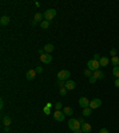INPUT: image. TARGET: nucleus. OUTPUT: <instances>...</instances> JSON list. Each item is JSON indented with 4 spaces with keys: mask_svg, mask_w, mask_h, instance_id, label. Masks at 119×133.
<instances>
[{
    "mask_svg": "<svg viewBox=\"0 0 119 133\" xmlns=\"http://www.w3.org/2000/svg\"><path fill=\"white\" fill-rule=\"evenodd\" d=\"M43 18H44V14H43V13H39V12H37V13L35 14V21H36V23H38V21H39V23H42V21H43Z\"/></svg>",
    "mask_w": 119,
    "mask_h": 133,
    "instance_id": "nucleus-17",
    "label": "nucleus"
},
{
    "mask_svg": "<svg viewBox=\"0 0 119 133\" xmlns=\"http://www.w3.org/2000/svg\"><path fill=\"white\" fill-rule=\"evenodd\" d=\"M55 108H56V110H61L62 109V102H57L55 105Z\"/></svg>",
    "mask_w": 119,
    "mask_h": 133,
    "instance_id": "nucleus-27",
    "label": "nucleus"
},
{
    "mask_svg": "<svg viewBox=\"0 0 119 133\" xmlns=\"http://www.w3.org/2000/svg\"><path fill=\"white\" fill-rule=\"evenodd\" d=\"M35 5H36V7H39V6H41L39 3H35Z\"/></svg>",
    "mask_w": 119,
    "mask_h": 133,
    "instance_id": "nucleus-39",
    "label": "nucleus"
},
{
    "mask_svg": "<svg viewBox=\"0 0 119 133\" xmlns=\"http://www.w3.org/2000/svg\"><path fill=\"white\" fill-rule=\"evenodd\" d=\"M47 107H49V108H51V107H52V103H50V102H49V103L47 105Z\"/></svg>",
    "mask_w": 119,
    "mask_h": 133,
    "instance_id": "nucleus-38",
    "label": "nucleus"
},
{
    "mask_svg": "<svg viewBox=\"0 0 119 133\" xmlns=\"http://www.w3.org/2000/svg\"><path fill=\"white\" fill-rule=\"evenodd\" d=\"M36 73L37 74H42L43 73V68L42 66H36Z\"/></svg>",
    "mask_w": 119,
    "mask_h": 133,
    "instance_id": "nucleus-29",
    "label": "nucleus"
},
{
    "mask_svg": "<svg viewBox=\"0 0 119 133\" xmlns=\"http://www.w3.org/2000/svg\"><path fill=\"white\" fill-rule=\"evenodd\" d=\"M93 76H94L96 80H103V78L105 77V74H104L101 70H96L93 73Z\"/></svg>",
    "mask_w": 119,
    "mask_h": 133,
    "instance_id": "nucleus-15",
    "label": "nucleus"
},
{
    "mask_svg": "<svg viewBox=\"0 0 119 133\" xmlns=\"http://www.w3.org/2000/svg\"><path fill=\"white\" fill-rule=\"evenodd\" d=\"M10 21H11V18H10L8 16H3L1 18H0V24H1L3 26H6Z\"/></svg>",
    "mask_w": 119,
    "mask_h": 133,
    "instance_id": "nucleus-12",
    "label": "nucleus"
},
{
    "mask_svg": "<svg viewBox=\"0 0 119 133\" xmlns=\"http://www.w3.org/2000/svg\"><path fill=\"white\" fill-rule=\"evenodd\" d=\"M52 117H54V119H55L56 121L62 122V121H64V117H66V114H64L62 110H55V113L52 114Z\"/></svg>",
    "mask_w": 119,
    "mask_h": 133,
    "instance_id": "nucleus-5",
    "label": "nucleus"
},
{
    "mask_svg": "<svg viewBox=\"0 0 119 133\" xmlns=\"http://www.w3.org/2000/svg\"><path fill=\"white\" fill-rule=\"evenodd\" d=\"M63 113L66 114V115H73V114H74V110H73L71 107H64Z\"/></svg>",
    "mask_w": 119,
    "mask_h": 133,
    "instance_id": "nucleus-19",
    "label": "nucleus"
},
{
    "mask_svg": "<svg viewBox=\"0 0 119 133\" xmlns=\"http://www.w3.org/2000/svg\"><path fill=\"white\" fill-rule=\"evenodd\" d=\"M99 63H100V66H106L108 65V63H110V59H108V57H100L99 59Z\"/></svg>",
    "mask_w": 119,
    "mask_h": 133,
    "instance_id": "nucleus-16",
    "label": "nucleus"
},
{
    "mask_svg": "<svg viewBox=\"0 0 119 133\" xmlns=\"http://www.w3.org/2000/svg\"><path fill=\"white\" fill-rule=\"evenodd\" d=\"M114 86L117 87V88H119V78H115V81H114Z\"/></svg>",
    "mask_w": 119,
    "mask_h": 133,
    "instance_id": "nucleus-33",
    "label": "nucleus"
},
{
    "mask_svg": "<svg viewBox=\"0 0 119 133\" xmlns=\"http://www.w3.org/2000/svg\"><path fill=\"white\" fill-rule=\"evenodd\" d=\"M75 87H76V83L74 82V81H71V80H68V81H66V88H67V90L75 89Z\"/></svg>",
    "mask_w": 119,
    "mask_h": 133,
    "instance_id": "nucleus-10",
    "label": "nucleus"
},
{
    "mask_svg": "<svg viewBox=\"0 0 119 133\" xmlns=\"http://www.w3.org/2000/svg\"><path fill=\"white\" fill-rule=\"evenodd\" d=\"M79 121H80V124H81V125H82V124H85V120H83V118H81V119H79Z\"/></svg>",
    "mask_w": 119,
    "mask_h": 133,
    "instance_id": "nucleus-36",
    "label": "nucleus"
},
{
    "mask_svg": "<svg viewBox=\"0 0 119 133\" xmlns=\"http://www.w3.org/2000/svg\"><path fill=\"white\" fill-rule=\"evenodd\" d=\"M70 76V71L69 70H61L57 73V78L59 81H68Z\"/></svg>",
    "mask_w": 119,
    "mask_h": 133,
    "instance_id": "nucleus-4",
    "label": "nucleus"
},
{
    "mask_svg": "<svg viewBox=\"0 0 119 133\" xmlns=\"http://www.w3.org/2000/svg\"><path fill=\"white\" fill-rule=\"evenodd\" d=\"M59 95L61 96H66L67 95V88L64 87V88H59Z\"/></svg>",
    "mask_w": 119,
    "mask_h": 133,
    "instance_id": "nucleus-24",
    "label": "nucleus"
},
{
    "mask_svg": "<svg viewBox=\"0 0 119 133\" xmlns=\"http://www.w3.org/2000/svg\"><path fill=\"white\" fill-rule=\"evenodd\" d=\"M43 112L45 113V115H49V114L51 113V110H50V108H49V107H44V108H43Z\"/></svg>",
    "mask_w": 119,
    "mask_h": 133,
    "instance_id": "nucleus-28",
    "label": "nucleus"
},
{
    "mask_svg": "<svg viewBox=\"0 0 119 133\" xmlns=\"http://www.w3.org/2000/svg\"><path fill=\"white\" fill-rule=\"evenodd\" d=\"M43 49H44V51H45L47 54H50V52H52V51L55 50V47H54V44L49 43V44H45Z\"/></svg>",
    "mask_w": 119,
    "mask_h": 133,
    "instance_id": "nucleus-11",
    "label": "nucleus"
},
{
    "mask_svg": "<svg viewBox=\"0 0 119 133\" xmlns=\"http://www.w3.org/2000/svg\"><path fill=\"white\" fill-rule=\"evenodd\" d=\"M39 59H41V62H43V63H45V64H49V63H51L52 62V56L50 55V54H43V55L39 57Z\"/></svg>",
    "mask_w": 119,
    "mask_h": 133,
    "instance_id": "nucleus-7",
    "label": "nucleus"
},
{
    "mask_svg": "<svg viewBox=\"0 0 119 133\" xmlns=\"http://www.w3.org/2000/svg\"><path fill=\"white\" fill-rule=\"evenodd\" d=\"M55 16H56L55 8H49V10H47V11L44 12V18H45V20H48V21H51V20L55 18Z\"/></svg>",
    "mask_w": 119,
    "mask_h": 133,
    "instance_id": "nucleus-3",
    "label": "nucleus"
},
{
    "mask_svg": "<svg viewBox=\"0 0 119 133\" xmlns=\"http://www.w3.org/2000/svg\"><path fill=\"white\" fill-rule=\"evenodd\" d=\"M99 133H108V129L107 128H101L99 131Z\"/></svg>",
    "mask_w": 119,
    "mask_h": 133,
    "instance_id": "nucleus-32",
    "label": "nucleus"
},
{
    "mask_svg": "<svg viewBox=\"0 0 119 133\" xmlns=\"http://www.w3.org/2000/svg\"><path fill=\"white\" fill-rule=\"evenodd\" d=\"M83 75L87 76V77H91V76H93V71H91L89 69H86V70L83 71Z\"/></svg>",
    "mask_w": 119,
    "mask_h": 133,
    "instance_id": "nucleus-23",
    "label": "nucleus"
},
{
    "mask_svg": "<svg viewBox=\"0 0 119 133\" xmlns=\"http://www.w3.org/2000/svg\"><path fill=\"white\" fill-rule=\"evenodd\" d=\"M93 59H95V61H99V59H100V55H99V54H95V55L93 56Z\"/></svg>",
    "mask_w": 119,
    "mask_h": 133,
    "instance_id": "nucleus-31",
    "label": "nucleus"
},
{
    "mask_svg": "<svg viewBox=\"0 0 119 133\" xmlns=\"http://www.w3.org/2000/svg\"><path fill=\"white\" fill-rule=\"evenodd\" d=\"M111 63L113 66H119V57L115 56V57H112L111 58Z\"/></svg>",
    "mask_w": 119,
    "mask_h": 133,
    "instance_id": "nucleus-20",
    "label": "nucleus"
},
{
    "mask_svg": "<svg viewBox=\"0 0 119 133\" xmlns=\"http://www.w3.org/2000/svg\"><path fill=\"white\" fill-rule=\"evenodd\" d=\"M38 54H39L41 56L43 55V54H45V51H44V49H39V50H38Z\"/></svg>",
    "mask_w": 119,
    "mask_h": 133,
    "instance_id": "nucleus-35",
    "label": "nucleus"
},
{
    "mask_svg": "<svg viewBox=\"0 0 119 133\" xmlns=\"http://www.w3.org/2000/svg\"><path fill=\"white\" fill-rule=\"evenodd\" d=\"M81 129L83 131V133H89L92 129V126L88 124V122H85V124H82L81 125Z\"/></svg>",
    "mask_w": 119,
    "mask_h": 133,
    "instance_id": "nucleus-14",
    "label": "nucleus"
},
{
    "mask_svg": "<svg viewBox=\"0 0 119 133\" xmlns=\"http://www.w3.org/2000/svg\"><path fill=\"white\" fill-rule=\"evenodd\" d=\"M36 70H33V69H30V70H28V73H26V80L28 81H32V80H35L36 77Z\"/></svg>",
    "mask_w": 119,
    "mask_h": 133,
    "instance_id": "nucleus-9",
    "label": "nucleus"
},
{
    "mask_svg": "<svg viewBox=\"0 0 119 133\" xmlns=\"http://www.w3.org/2000/svg\"><path fill=\"white\" fill-rule=\"evenodd\" d=\"M92 108H89V107H87V108H83L82 109V115L83 117H89L92 114Z\"/></svg>",
    "mask_w": 119,
    "mask_h": 133,
    "instance_id": "nucleus-18",
    "label": "nucleus"
},
{
    "mask_svg": "<svg viewBox=\"0 0 119 133\" xmlns=\"http://www.w3.org/2000/svg\"><path fill=\"white\" fill-rule=\"evenodd\" d=\"M89 100H88L86 96H82V98L79 99V105L80 107H82V108H87V107H89Z\"/></svg>",
    "mask_w": 119,
    "mask_h": 133,
    "instance_id": "nucleus-8",
    "label": "nucleus"
},
{
    "mask_svg": "<svg viewBox=\"0 0 119 133\" xmlns=\"http://www.w3.org/2000/svg\"><path fill=\"white\" fill-rule=\"evenodd\" d=\"M0 108H1V109L4 108V100H3V99H0Z\"/></svg>",
    "mask_w": 119,
    "mask_h": 133,
    "instance_id": "nucleus-34",
    "label": "nucleus"
},
{
    "mask_svg": "<svg viewBox=\"0 0 119 133\" xmlns=\"http://www.w3.org/2000/svg\"><path fill=\"white\" fill-rule=\"evenodd\" d=\"M101 105H103L101 100L98 99V98H95V99H93V100L89 102V108H92V109H96V108H99Z\"/></svg>",
    "mask_w": 119,
    "mask_h": 133,
    "instance_id": "nucleus-6",
    "label": "nucleus"
},
{
    "mask_svg": "<svg viewBox=\"0 0 119 133\" xmlns=\"http://www.w3.org/2000/svg\"><path fill=\"white\" fill-rule=\"evenodd\" d=\"M74 133H83V131H82V129H81V128H80V129H77V131H75V132H74Z\"/></svg>",
    "mask_w": 119,
    "mask_h": 133,
    "instance_id": "nucleus-37",
    "label": "nucleus"
},
{
    "mask_svg": "<svg viewBox=\"0 0 119 133\" xmlns=\"http://www.w3.org/2000/svg\"><path fill=\"white\" fill-rule=\"evenodd\" d=\"M49 25H50V21H48V20H43V21L41 23V28L45 30V29L49 28Z\"/></svg>",
    "mask_w": 119,
    "mask_h": 133,
    "instance_id": "nucleus-21",
    "label": "nucleus"
},
{
    "mask_svg": "<svg viewBox=\"0 0 119 133\" xmlns=\"http://www.w3.org/2000/svg\"><path fill=\"white\" fill-rule=\"evenodd\" d=\"M10 131V127H5V132H8Z\"/></svg>",
    "mask_w": 119,
    "mask_h": 133,
    "instance_id": "nucleus-40",
    "label": "nucleus"
},
{
    "mask_svg": "<svg viewBox=\"0 0 119 133\" xmlns=\"http://www.w3.org/2000/svg\"><path fill=\"white\" fill-rule=\"evenodd\" d=\"M3 124H4L5 127H10V125L12 124V119L8 115H5L4 118H3Z\"/></svg>",
    "mask_w": 119,
    "mask_h": 133,
    "instance_id": "nucleus-13",
    "label": "nucleus"
},
{
    "mask_svg": "<svg viewBox=\"0 0 119 133\" xmlns=\"http://www.w3.org/2000/svg\"><path fill=\"white\" fill-rule=\"evenodd\" d=\"M117 49H111V51H110V55H111V57H115L117 56Z\"/></svg>",
    "mask_w": 119,
    "mask_h": 133,
    "instance_id": "nucleus-26",
    "label": "nucleus"
},
{
    "mask_svg": "<svg viewBox=\"0 0 119 133\" xmlns=\"http://www.w3.org/2000/svg\"><path fill=\"white\" fill-rule=\"evenodd\" d=\"M112 73H113V75H114L115 77L119 78V66H114L113 70H112Z\"/></svg>",
    "mask_w": 119,
    "mask_h": 133,
    "instance_id": "nucleus-22",
    "label": "nucleus"
},
{
    "mask_svg": "<svg viewBox=\"0 0 119 133\" xmlns=\"http://www.w3.org/2000/svg\"><path fill=\"white\" fill-rule=\"evenodd\" d=\"M100 68V63L99 61H95V59H91V61H88L87 62V69H89L91 71H96L99 70Z\"/></svg>",
    "mask_w": 119,
    "mask_h": 133,
    "instance_id": "nucleus-2",
    "label": "nucleus"
},
{
    "mask_svg": "<svg viewBox=\"0 0 119 133\" xmlns=\"http://www.w3.org/2000/svg\"><path fill=\"white\" fill-rule=\"evenodd\" d=\"M95 82H96V78H95L94 76H91V77H89V83L93 84V83H95Z\"/></svg>",
    "mask_w": 119,
    "mask_h": 133,
    "instance_id": "nucleus-30",
    "label": "nucleus"
},
{
    "mask_svg": "<svg viewBox=\"0 0 119 133\" xmlns=\"http://www.w3.org/2000/svg\"><path fill=\"white\" fill-rule=\"evenodd\" d=\"M56 84H57V87H58V88H64V87H66V83H64V81H57V83H56Z\"/></svg>",
    "mask_w": 119,
    "mask_h": 133,
    "instance_id": "nucleus-25",
    "label": "nucleus"
},
{
    "mask_svg": "<svg viewBox=\"0 0 119 133\" xmlns=\"http://www.w3.org/2000/svg\"><path fill=\"white\" fill-rule=\"evenodd\" d=\"M68 127L73 131V132H75V131H77V129H80L81 128V124H80V121H79V119H73L71 118L70 120L68 121Z\"/></svg>",
    "mask_w": 119,
    "mask_h": 133,
    "instance_id": "nucleus-1",
    "label": "nucleus"
}]
</instances>
